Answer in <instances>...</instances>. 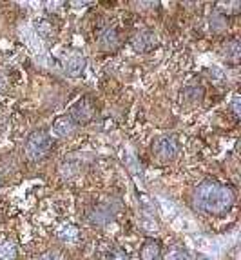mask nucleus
I'll return each mask as SVG.
<instances>
[{
  "label": "nucleus",
  "instance_id": "4",
  "mask_svg": "<svg viewBox=\"0 0 241 260\" xmlns=\"http://www.w3.org/2000/svg\"><path fill=\"white\" fill-rule=\"evenodd\" d=\"M69 117L73 118L74 124H86V122H89L91 118L95 117V106H93V102H91L89 99H82L78 100L76 104L73 106V109H71V115Z\"/></svg>",
  "mask_w": 241,
  "mask_h": 260
},
{
  "label": "nucleus",
  "instance_id": "16",
  "mask_svg": "<svg viewBox=\"0 0 241 260\" xmlns=\"http://www.w3.org/2000/svg\"><path fill=\"white\" fill-rule=\"evenodd\" d=\"M183 96H185L187 100H190V102H199L203 96V89L199 87V84L198 86H189L185 91H183Z\"/></svg>",
  "mask_w": 241,
  "mask_h": 260
},
{
  "label": "nucleus",
  "instance_id": "8",
  "mask_svg": "<svg viewBox=\"0 0 241 260\" xmlns=\"http://www.w3.org/2000/svg\"><path fill=\"white\" fill-rule=\"evenodd\" d=\"M74 127H76V124H74V120L69 117V115L58 117L55 122H53V133H55L56 137H60V139L69 137V135H73Z\"/></svg>",
  "mask_w": 241,
  "mask_h": 260
},
{
  "label": "nucleus",
  "instance_id": "14",
  "mask_svg": "<svg viewBox=\"0 0 241 260\" xmlns=\"http://www.w3.org/2000/svg\"><path fill=\"white\" fill-rule=\"evenodd\" d=\"M0 260H17V247L13 242H0Z\"/></svg>",
  "mask_w": 241,
  "mask_h": 260
},
{
  "label": "nucleus",
  "instance_id": "10",
  "mask_svg": "<svg viewBox=\"0 0 241 260\" xmlns=\"http://www.w3.org/2000/svg\"><path fill=\"white\" fill-rule=\"evenodd\" d=\"M162 256V244L154 239L145 240V244L140 249V258L142 260H159Z\"/></svg>",
  "mask_w": 241,
  "mask_h": 260
},
{
  "label": "nucleus",
  "instance_id": "7",
  "mask_svg": "<svg viewBox=\"0 0 241 260\" xmlns=\"http://www.w3.org/2000/svg\"><path fill=\"white\" fill-rule=\"evenodd\" d=\"M86 64H87V60H86V56H84V53L73 51L65 58L64 70H65V73L71 75V77H76V75H80L86 70Z\"/></svg>",
  "mask_w": 241,
  "mask_h": 260
},
{
  "label": "nucleus",
  "instance_id": "3",
  "mask_svg": "<svg viewBox=\"0 0 241 260\" xmlns=\"http://www.w3.org/2000/svg\"><path fill=\"white\" fill-rule=\"evenodd\" d=\"M178 151H180V146H178V140L174 137H162L152 146V153L159 162H169L172 158H176Z\"/></svg>",
  "mask_w": 241,
  "mask_h": 260
},
{
  "label": "nucleus",
  "instance_id": "1",
  "mask_svg": "<svg viewBox=\"0 0 241 260\" xmlns=\"http://www.w3.org/2000/svg\"><path fill=\"white\" fill-rule=\"evenodd\" d=\"M194 204L198 209L211 215H223L232 208L234 193L218 182H203L194 191Z\"/></svg>",
  "mask_w": 241,
  "mask_h": 260
},
{
  "label": "nucleus",
  "instance_id": "11",
  "mask_svg": "<svg viewBox=\"0 0 241 260\" xmlns=\"http://www.w3.org/2000/svg\"><path fill=\"white\" fill-rule=\"evenodd\" d=\"M58 237H60L62 242L65 244H76L80 240V230H78V225L74 224H64L58 230Z\"/></svg>",
  "mask_w": 241,
  "mask_h": 260
},
{
  "label": "nucleus",
  "instance_id": "20",
  "mask_svg": "<svg viewBox=\"0 0 241 260\" xmlns=\"http://www.w3.org/2000/svg\"><path fill=\"white\" fill-rule=\"evenodd\" d=\"M107 260H129V256H127V253L122 251V249H114V251L107 256Z\"/></svg>",
  "mask_w": 241,
  "mask_h": 260
},
{
  "label": "nucleus",
  "instance_id": "15",
  "mask_svg": "<svg viewBox=\"0 0 241 260\" xmlns=\"http://www.w3.org/2000/svg\"><path fill=\"white\" fill-rule=\"evenodd\" d=\"M36 33H38L42 39H53V35H55L53 24L49 20H38L36 22Z\"/></svg>",
  "mask_w": 241,
  "mask_h": 260
},
{
  "label": "nucleus",
  "instance_id": "13",
  "mask_svg": "<svg viewBox=\"0 0 241 260\" xmlns=\"http://www.w3.org/2000/svg\"><path fill=\"white\" fill-rule=\"evenodd\" d=\"M209 24H211V29L214 33H221V31L227 29L228 20L225 17V13H221V11H212L211 18H209Z\"/></svg>",
  "mask_w": 241,
  "mask_h": 260
},
{
  "label": "nucleus",
  "instance_id": "2",
  "mask_svg": "<svg viewBox=\"0 0 241 260\" xmlns=\"http://www.w3.org/2000/svg\"><path fill=\"white\" fill-rule=\"evenodd\" d=\"M49 149H51V139H49V135L46 131H34V133H31V137L27 139L26 144V155L29 160H42L44 156L49 153Z\"/></svg>",
  "mask_w": 241,
  "mask_h": 260
},
{
  "label": "nucleus",
  "instance_id": "21",
  "mask_svg": "<svg viewBox=\"0 0 241 260\" xmlns=\"http://www.w3.org/2000/svg\"><path fill=\"white\" fill-rule=\"evenodd\" d=\"M38 260H60V258H58V255H56V253L49 251V253H44V255L40 256Z\"/></svg>",
  "mask_w": 241,
  "mask_h": 260
},
{
  "label": "nucleus",
  "instance_id": "9",
  "mask_svg": "<svg viewBox=\"0 0 241 260\" xmlns=\"http://www.w3.org/2000/svg\"><path fill=\"white\" fill-rule=\"evenodd\" d=\"M100 46H102L105 51H114V49L120 46V37H118V31L114 27H107L100 33Z\"/></svg>",
  "mask_w": 241,
  "mask_h": 260
},
{
  "label": "nucleus",
  "instance_id": "18",
  "mask_svg": "<svg viewBox=\"0 0 241 260\" xmlns=\"http://www.w3.org/2000/svg\"><path fill=\"white\" fill-rule=\"evenodd\" d=\"M60 171H62V177H64V178H71V177H73V175H76L78 168H76V166H74V164H71V162H69V164H67V162H65V164L62 166Z\"/></svg>",
  "mask_w": 241,
  "mask_h": 260
},
{
  "label": "nucleus",
  "instance_id": "22",
  "mask_svg": "<svg viewBox=\"0 0 241 260\" xmlns=\"http://www.w3.org/2000/svg\"><path fill=\"white\" fill-rule=\"evenodd\" d=\"M6 86H8V78H6L4 73H0V91H4Z\"/></svg>",
  "mask_w": 241,
  "mask_h": 260
},
{
  "label": "nucleus",
  "instance_id": "12",
  "mask_svg": "<svg viewBox=\"0 0 241 260\" xmlns=\"http://www.w3.org/2000/svg\"><path fill=\"white\" fill-rule=\"evenodd\" d=\"M239 55H241L239 42H237V40H230V42H227V46L223 48V58L225 60L232 62V64H237V62H239Z\"/></svg>",
  "mask_w": 241,
  "mask_h": 260
},
{
  "label": "nucleus",
  "instance_id": "17",
  "mask_svg": "<svg viewBox=\"0 0 241 260\" xmlns=\"http://www.w3.org/2000/svg\"><path fill=\"white\" fill-rule=\"evenodd\" d=\"M165 260H189V255H187V251L180 249V247H174V249H171L165 255Z\"/></svg>",
  "mask_w": 241,
  "mask_h": 260
},
{
  "label": "nucleus",
  "instance_id": "5",
  "mask_svg": "<svg viewBox=\"0 0 241 260\" xmlns=\"http://www.w3.org/2000/svg\"><path fill=\"white\" fill-rule=\"evenodd\" d=\"M131 44L138 53H149L154 48H158V37L152 31H140L138 35H134Z\"/></svg>",
  "mask_w": 241,
  "mask_h": 260
},
{
  "label": "nucleus",
  "instance_id": "19",
  "mask_svg": "<svg viewBox=\"0 0 241 260\" xmlns=\"http://www.w3.org/2000/svg\"><path fill=\"white\" fill-rule=\"evenodd\" d=\"M218 6L225 9H232V15H237V11H239V8H241V2H221V4H218Z\"/></svg>",
  "mask_w": 241,
  "mask_h": 260
},
{
  "label": "nucleus",
  "instance_id": "23",
  "mask_svg": "<svg viewBox=\"0 0 241 260\" xmlns=\"http://www.w3.org/2000/svg\"><path fill=\"white\" fill-rule=\"evenodd\" d=\"M232 109H234V113H236V117H237V115H239V99H237V96H234Z\"/></svg>",
  "mask_w": 241,
  "mask_h": 260
},
{
  "label": "nucleus",
  "instance_id": "6",
  "mask_svg": "<svg viewBox=\"0 0 241 260\" xmlns=\"http://www.w3.org/2000/svg\"><path fill=\"white\" fill-rule=\"evenodd\" d=\"M116 204H100L96 206L95 209H93V213L89 215L91 222L96 225H103L107 224V222H111L112 218H114V213H116Z\"/></svg>",
  "mask_w": 241,
  "mask_h": 260
}]
</instances>
